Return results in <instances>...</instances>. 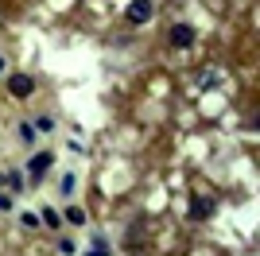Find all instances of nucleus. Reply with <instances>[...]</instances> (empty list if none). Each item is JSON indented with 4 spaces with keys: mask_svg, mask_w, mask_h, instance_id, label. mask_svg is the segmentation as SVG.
<instances>
[{
    "mask_svg": "<svg viewBox=\"0 0 260 256\" xmlns=\"http://www.w3.org/2000/svg\"><path fill=\"white\" fill-rule=\"evenodd\" d=\"M8 93L12 97H31L35 93V78L31 74H12L8 78Z\"/></svg>",
    "mask_w": 260,
    "mask_h": 256,
    "instance_id": "f257e3e1",
    "label": "nucleus"
},
{
    "mask_svg": "<svg viewBox=\"0 0 260 256\" xmlns=\"http://www.w3.org/2000/svg\"><path fill=\"white\" fill-rule=\"evenodd\" d=\"M152 0H132L128 4V23H148L152 20Z\"/></svg>",
    "mask_w": 260,
    "mask_h": 256,
    "instance_id": "f03ea898",
    "label": "nucleus"
},
{
    "mask_svg": "<svg viewBox=\"0 0 260 256\" xmlns=\"http://www.w3.org/2000/svg\"><path fill=\"white\" fill-rule=\"evenodd\" d=\"M214 210H217V202H214V198H190V217H194V221L210 217Z\"/></svg>",
    "mask_w": 260,
    "mask_h": 256,
    "instance_id": "7ed1b4c3",
    "label": "nucleus"
},
{
    "mask_svg": "<svg viewBox=\"0 0 260 256\" xmlns=\"http://www.w3.org/2000/svg\"><path fill=\"white\" fill-rule=\"evenodd\" d=\"M171 43L175 47H190V43H194V27H190V23H175L171 27Z\"/></svg>",
    "mask_w": 260,
    "mask_h": 256,
    "instance_id": "20e7f679",
    "label": "nucleus"
},
{
    "mask_svg": "<svg viewBox=\"0 0 260 256\" xmlns=\"http://www.w3.org/2000/svg\"><path fill=\"white\" fill-rule=\"evenodd\" d=\"M51 163H54V155H51V151H39V155H35V159L27 163V171H31V175H47V171H51Z\"/></svg>",
    "mask_w": 260,
    "mask_h": 256,
    "instance_id": "39448f33",
    "label": "nucleus"
},
{
    "mask_svg": "<svg viewBox=\"0 0 260 256\" xmlns=\"http://www.w3.org/2000/svg\"><path fill=\"white\" fill-rule=\"evenodd\" d=\"M66 221L70 225H86V210H82V206H70V210H66Z\"/></svg>",
    "mask_w": 260,
    "mask_h": 256,
    "instance_id": "423d86ee",
    "label": "nucleus"
},
{
    "mask_svg": "<svg viewBox=\"0 0 260 256\" xmlns=\"http://www.w3.org/2000/svg\"><path fill=\"white\" fill-rule=\"evenodd\" d=\"M4 186H8L12 194H20L23 190V175H20V171H8V182H4Z\"/></svg>",
    "mask_w": 260,
    "mask_h": 256,
    "instance_id": "0eeeda50",
    "label": "nucleus"
},
{
    "mask_svg": "<svg viewBox=\"0 0 260 256\" xmlns=\"http://www.w3.org/2000/svg\"><path fill=\"white\" fill-rule=\"evenodd\" d=\"M20 140L31 148V144H35V124H27V120H23V124H20Z\"/></svg>",
    "mask_w": 260,
    "mask_h": 256,
    "instance_id": "6e6552de",
    "label": "nucleus"
},
{
    "mask_svg": "<svg viewBox=\"0 0 260 256\" xmlns=\"http://www.w3.org/2000/svg\"><path fill=\"white\" fill-rule=\"evenodd\" d=\"M86 256H109V245H105V237H98V241H93V248H89Z\"/></svg>",
    "mask_w": 260,
    "mask_h": 256,
    "instance_id": "1a4fd4ad",
    "label": "nucleus"
},
{
    "mask_svg": "<svg viewBox=\"0 0 260 256\" xmlns=\"http://www.w3.org/2000/svg\"><path fill=\"white\" fill-rule=\"evenodd\" d=\"M39 225H51V229H58V213L47 206V210H43V221H39Z\"/></svg>",
    "mask_w": 260,
    "mask_h": 256,
    "instance_id": "9d476101",
    "label": "nucleus"
},
{
    "mask_svg": "<svg viewBox=\"0 0 260 256\" xmlns=\"http://www.w3.org/2000/svg\"><path fill=\"white\" fill-rule=\"evenodd\" d=\"M35 132H54V120L51 117H39V120H35Z\"/></svg>",
    "mask_w": 260,
    "mask_h": 256,
    "instance_id": "9b49d317",
    "label": "nucleus"
},
{
    "mask_svg": "<svg viewBox=\"0 0 260 256\" xmlns=\"http://www.w3.org/2000/svg\"><path fill=\"white\" fill-rule=\"evenodd\" d=\"M58 252H62V256H74V241H70V237H62V241H58Z\"/></svg>",
    "mask_w": 260,
    "mask_h": 256,
    "instance_id": "f8f14e48",
    "label": "nucleus"
},
{
    "mask_svg": "<svg viewBox=\"0 0 260 256\" xmlns=\"http://www.w3.org/2000/svg\"><path fill=\"white\" fill-rule=\"evenodd\" d=\"M74 186H78L74 175H62V194H74Z\"/></svg>",
    "mask_w": 260,
    "mask_h": 256,
    "instance_id": "ddd939ff",
    "label": "nucleus"
},
{
    "mask_svg": "<svg viewBox=\"0 0 260 256\" xmlns=\"http://www.w3.org/2000/svg\"><path fill=\"white\" fill-rule=\"evenodd\" d=\"M0 210H12V194H0Z\"/></svg>",
    "mask_w": 260,
    "mask_h": 256,
    "instance_id": "4468645a",
    "label": "nucleus"
},
{
    "mask_svg": "<svg viewBox=\"0 0 260 256\" xmlns=\"http://www.w3.org/2000/svg\"><path fill=\"white\" fill-rule=\"evenodd\" d=\"M4 182H8V175H4V171H0V186H4Z\"/></svg>",
    "mask_w": 260,
    "mask_h": 256,
    "instance_id": "2eb2a0df",
    "label": "nucleus"
},
{
    "mask_svg": "<svg viewBox=\"0 0 260 256\" xmlns=\"http://www.w3.org/2000/svg\"><path fill=\"white\" fill-rule=\"evenodd\" d=\"M4 70H8V62H4V58H0V74H4Z\"/></svg>",
    "mask_w": 260,
    "mask_h": 256,
    "instance_id": "dca6fc26",
    "label": "nucleus"
}]
</instances>
